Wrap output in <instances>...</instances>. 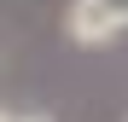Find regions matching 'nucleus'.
<instances>
[{"label": "nucleus", "instance_id": "obj_3", "mask_svg": "<svg viewBox=\"0 0 128 122\" xmlns=\"http://www.w3.org/2000/svg\"><path fill=\"white\" fill-rule=\"evenodd\" d=\"M24 122H52V116H35V111H29V116H24Z\"/></svg>", "mask_w": 128, "mask_h": 122}, {"label": "nucleus", "instance_id": "obj_1", "mask_svg": "<svg viewBox=\"0 0 128 122\" xmlns=\"http://www.w3.org/2000/svg\"><path fill=\"white\" fill-rule=\"evenodd\" d=\"M64 35L70 47H111L128 35V0H70L64 6Z\"/></svg>", "mask_w": 128, "mask_h": 122}, {"label": "nucleus", "instance_id": "obj_2", "mask_svg": "<svg viewBox=\"0 0 128 122\" xmlns=\"http://www.w3.org/2000/svg\"><path fill=\"white\" fill-rule=\"evenodd\" d=\"M0 122H24V116H18V111H12V105H0Z\"/></svg>", "mask_w": 128, "mask_h": 122}]
</instances>
